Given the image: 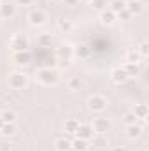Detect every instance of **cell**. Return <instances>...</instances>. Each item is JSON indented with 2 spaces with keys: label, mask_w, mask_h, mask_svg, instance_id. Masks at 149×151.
Here are the masks:
<instances>
[{
  "label": "cell",
  "mask_w": 149,
  "mask_h": 151,
  "mask_svg": "<svg viewBox=\"0 0 149 151\" xmlns=\"http://www.w3.org/2000/svg\"><path fill=\"white\" fill-rule=\"evenodd\" d=\"M60 76L54 69H40L37 70V81L42 86H54L58 83Z\"/></svg>",
  "instance_id": "obj_1"
},
{
  "label": "cell",
  "mask_w": 149,
  "mask_h": 151,
  "mask_svg": "<svg viewBox=\"0 0 149 151\" xmlns=\"http://www.w3.org/2000/svg\"><path fill=\"white\" fill-rule=\"evenodd\" d=\"M9 46H11V49L14 51V53H18V51H27L28 47H30V40L28 37L25 35V34H14L11 40H9Z\"/></svg>",
  "instance_id": "obj_2"
},
{
  "label": "cell",
  "mask_w": 149,
  "mask_h": 151,
  "mask_svg": "<svg viewBox=\"0 0 149 151\" xmlns=\"http://www.w3.org/2000/svg\"><path fill=\"white\" fill-rule=\"evenodd\" d=\"M91 128H93V134H107V132H111V128H112V121L109 119V118H95L91 123Z\"/></svg>",
  "instance_id": "obj_3"
},
{
  "label": "cell",
  "mask_w": 149,
  "mask_h": 151,
  "mask_svg": "<svg viewBox=\"0 0 149 151\" xmlns=\"http://www.w3.org/2000/svg\"><path fill=\"white\" fill-rule=\"evenodd\" d=\"M107 99L104 95H93L88 99V107L93 111V113H104L107 109Z\"/></svg>",
  "instance_id": "obj_4"
},
{
  "label": "cell",
  "mask_w": 149,
  "mask_h": 151,
  "mask_svg": "<svg viewBox=\"0 0 149 151\" xmlns=\"http://www.w3.org/2000/svg\"><path fill=\"white\" fill-rule=\"evenodd\" d=\"M7 83H9V86L12 90H23L28 84V77L23 74V72H12V74L9 76Z\"/></svg>",
  "instance_id": "obj_5"
},
{
  "label": "cell",
  "mask_w": 149,
  "mask_h": 151,
  "mask_svg": "<svg viewBox=\"0 0 149 151\" xmlns=\"http://www.w3.org/2000/svg\"><path fill=\"white\" fill-rule=\"evenodd\" d=\"M28 23H30L32 27H42V25L46 23V12L40 11V9L32 11V12L28 14Z\"/></svg>",
  "instance_id": "obj_6"
},
{
  "label": "cell",
  "mask_w": 149,
  "mask_h": 151,
  "mask_svg": "<svg viewBox=\"0 0 149 151\" xmlns=\"http://www.w3.org/2000/svg\"><path fill=\"white\" fill-rule=\"evenodd\" d=\"M126 11L130 12V16H140L144 12V4L139 0H130L126 2Z\"/></svg>",
  "instance_id": "obj_7"
},
{
  "label": "cell",
  "mask_w": 149,
  "mask_h": 151,
  "mask_svg": "<svg viewBox=\"0 0 149 151\" xmlns=\"http://www.w3.org/2000/svg\"><path fill=\"white\" fill-rule=\"evenodd\" d=\"M75 137L84 139V141L91 139V137H93V128H91V125H88V123H79V128H77V132H75Z\"/></svg>",
  "instance_id": "obj_8"
},
{
  "label": "cell",
  "mask_w": 149,
  "mask_h": 151,
  "mask_svg": "<svg viewBox=\"0 0 149 151\" xmlns=\"http://www.w3.org/2000/svg\"><path fill=\"white\" fill-rule=\"evenodd\" d=\"M12 58H14V63H16V65H28L30 60H32V55H30V51L27 49V51H18V53H14Z\"/></svg>",
  "instance_id": "obj_9"
},
{
  "label": "cell",
  "mask_w": 149,
  "mask_h": 151,
  "mask_svg": "<svg viewBox=\"0 0 149 151\" xmlns=\"http://www.w3.org/2000/svg\"><path fill=\"white\" fill-rule=\"evenodd\" d=\"M111 79L116 83V84H123V83H126L130 77L126 76V72L123 70V67H117V69H114L111 72Z\"/></svg>",
  "instance_id": "obj_10"
},
{
  "label": "cell",
  "mask_w": 149,
  "mask_h": 151,
  "mask_svg": "<svg viewBox=\"0 0 149 151\" xmlns=\"http://www.w3.org/2000/svg\"><path fill=\"white\" fill-rule=\"evenodd\" d=\"M16 14V5L12 4H2L0 5V18L2 19H9Z\"/></svg>",
  "instance_id": "obj_11"
},
{
  "label": "cell",
  "mask_w": 149,
  "mask_h": 151,
  "mask_svg": "<svg viewBox=\"0 0 149 151\" xmlns=\"http://www.w3.org/2000/svg\"><path fill=\"white\" fill-rule=\"evenodd\" d=\"M56 55H58V58H63V60H70V56L74 55V47H70L69 44H62V46L56 49Z\"/></svg>",
  "instance_id": "obj_12"
},
{
  "label": "cell",
  "mask_w": 149,
  "mask_h": 151,
  "mask_svg": "<svg viewBox=\"0 0 149 151\" xmlns=\"http://www.w3.org/2000/svg\"><path fill=\"white\" fill-rule=\"evenodd\" d=\"M114 21H116V14L112 12L111 9H105V11H102V12H100V23H102V25L111 27Z\"/></svg>",
  "instance_id": "obj_13"
},
{
  "label": "cell",
  "mask_w": 149,
  "mask_h": 151,
  "mask_svg": "<svg viewBox=\"0 0 149 151\" xmlns=\"http://www.w3.org/2000/svg\"><path fill=\"white\" fill-rule=\"evenodd\" d=\"M123 70L126 72L128 77H135V76L140 74V65H139V63H128V62H126V63L123 65Z\"/></svg>",
  "instance_id": "obj_14"
},
{
  "label": "cell",
  "mask_w": 149,
  "mask_h": 151,
  "mask_svg": "<svg viewBox=\"0 0 149 151\" xmlns=\"http://www.w3.org/2000/svg\"><path fill=\"white\" fill-rule=\"evenodd\" d=\"M132 113L137 116V119H146L148 114H149V109H148L146 104H137V106L132 109Z\"/></svg>",
  "instance_id": "obj_15"
},
{
  "label": "cell",
  "mask_w": 149,
  "mask_h": 151,
  "mask_svg": "<svg viewBox=\"0 0 149 151\" xmlns=\"http://www.w3.org/2000/svg\"><path fill=\"white\" fill-rule=\"evenodd\" d=\"M70 148H72L74 151H88V141L75 137L74 141L70 142Z\"/></svg>",
  "instance_id": "obj_16"
},
{
  "label": "cell",
  "mask_w": 149,
  "mask_h": 151,
  "mask_svg": "<svg viewBox=\"0 0 149 151\" xmlns=\"http://www.w3.org/2000/svg\"><path fill=\"white\" fill-rule=\"evenodd\" d=\"M77 128H79V119H75V118H69V119L65 121V132H69V134L75 135Z\"/></svg>",
  "instance_id": "obj_17"
},
{
  "label": "cell",
  "mask_w": 149,
  "mask_h": 151,
  "mask_svg": "<svg viewBox=\"0 0 149 151\" xmlns=\"http://www.w3.org/2000/svg\"><path fill=\"white\" fill-rule=\"evenodd\" d=\"M16 134V125L14 123H4V127L0 128V135L2 137H11Z\"/></svg>",
  "instance_id": "obj_18"
},
{
  "label": "cell",
  "mask_w": 149,
  "mask_h": 151,
  "mask_svg": "<svg viewBox=\"0 0 149 151\" xmlns=\"http://www.w3.org/2000/svg\"><path fill=\"white\" fill-rule=\"evenodd\" d=\"M140 134H142V128H140L137 123L126 127V135H128L130 139H137V137H140Z\"/></svg>",
  "instance_id": "obj_19"
},
{
  "label": "cell",
  "mask_w": 149,
  "mask_h": 151,
  "mask_svg": "<svg viewBox=\"0 0 149 151\" xmlns=\"http://www.w3.org/2000/svg\"><path fill=\"white\" fill-rule=\"evenodd\" d=\"M90 51H91V47L86 46V44H79V46L74 47V53L79 58H88V56H90Z\"/></svg>",
  "instance_id": "obj_20"
},
{
  "label": "cell",
  "mask_w": 149,
  "mask_h": 151,
  "mask_svg": "<svg viewBox=\"0 0 149 151\" xmlns=\"http://www.w3.org/2000/svg\"><path fill=\"white\" fill-rule=\"evenodd\" d=\"M58 28H60L63 34H70V32L74 30V23L69 21V19H60V21H58Z\"/></svg>",
  "instance_id": "obj_21"
},
{
  "label": "cell",
  "mask_w": 149,
  "mask_h": 151,
  "mask_svg": "<svg viewBox=\"0 0 149 151\" xmlns=\"http://www.w3.org/2000/svg\"><path fill=\"white\" fill-rule=\"evenodd\" d=\"M39 46L40 47H47V46H51V42H53V35L51 34H40L37 39Z\"/></svg>",
  "instance_id": "obj_22"
},
{
  "label": "cell",
  "mask_w": 149,
  "mask_h": 151,
  "mask_svg": "<svg viewBox=\"0 0 149 151\" xmlns=\"http://www.w3.org/2000/svg\"><path fill=\"white\" fill-rule=\"evenodd\" d=\"M140 55H139V51L137 49H130L128 51V55H126V62L128 63H140Z\"/></svg>",
  "instance_id": "obj_23"
},
{
  "label": "cell",
  "mask_w": 149,
  "mask_h": 151,
  "mask_svg": "<svg viewBox=\"0 0 149 151\" xmlns=\"http://www.w3.org/2000/svg\"><path fill=\"white\" fill-rule=\"evenodd\" d=\"M70 142L72 141H67V139H56V142H54V146H56V150L58 151H69L70 150Z\"/></svg>",
  "instance_id": "obj_24"
},
{
  "label": "cell",
  "mask_w": 149,
  "mask_h": 151,
  "mask_svg": "<svg viewBox=\"0 0 149 151\" xmlns=\"http://www.w3.org/2000/svg\"><path fill=\"white\" fill-rule=\"evenodd\" d=\"M125 7H126V2H125V0H114V2L111 4V11L114 12V14H117V12L123 11Z\"/></svg>",
  "instance_id": "obj_25"
},
{
  "label": "cell",
  "mask_w": 149,
  "mask_h": 151,
  "mask_svg": "<svg viewBox=\"0 0 149 151\" xmlns=\"http://www.w3.org/2000/svg\"><path fill=\"white\" fill-rule=\"evenodd\" d=\"M0 118L4 119V123H16V114L12 111H4L0 114Z\"/></svg>",
  "instance_id": "obj_26"
},
{
  "label": "cell",
  "mask_w": 149,
  "mask_h": 151,
  "mask_svg": "<svg viewBox=\"0 0 149 151\" xmlns=\"http://www.w3.org/2000/svg\"><path fill=\"white\" fill-rule=\"evenodd\" d=\"M93 144H95V146H105V144H107L105 135H104V134H95V137H93Z\"/></svg>",
  "instance_id": "obj_27"
},
{
  "label": "cell",
  "mask_w": 149,
  "mask_h": 151,
  "mask_svg": "<svg viewBox=\"0 0 149 151\" xmlns=\"http://www.w3.org/2000/svg\"><path fill=\"white\" fill-rule=\"evenodd\" d=\"M91 4H93V9H97V11H100V12L107 9V0H93Z\"/></svg>",
  "instance_id": "obj_28"
},
{
  "label": "cell",
  "mask_w": 149,
  "mask_h": 151,
  "mask_svg": "<svg viewBox=\"0 0 149 151\" xmlns=\"http://www.w3.org/2000/svg\"><path fill=\"white\" fill-rule=\"evenodd\" d=\"M81 86H82V81H81L79 77H72V79L69 81V90H74L75 91V90H79Z\"/></svg>",
  "instance_id": "obj_29"
},
{
  "label": "cell",
  "mask_w": 149,
  "mask_h": 151,
  "mask_svg": "<svg viewBox=\"0 0 149 151\" xmlns=\"http://www.w3.org/2000/svg\"><path fill=\"white\" fill-rule=\"evenodd\" d=\"M125 123H126V127H128V125H135V123H137V116L132 113V111L126 113L125 114Z\"/></svg>",
  "instance_id": "obj_30"
},
{
  "label": "cell",
  "mask_w": 149,
  "mask_h": 151,
  "mask_svg": "<svg viewBox=\"0 0 149 151\" xmlns=\"http://www.w3.org/2000/svg\"><path fill=\"white\" fill-rule=\"evenodd\" d=\"M137 51H139V55H140L142 58H146V56H148V53H149V46H148V42H142V44H140V47H139Z\"/></svg>",
  "instance_id": "obj_31"
},
{
  "label": "cell",
  "mask_w": 149,
  "mask_h": 151,
  "mask_svg": "<svg viewBox=\"0 0 149 151\" xmlns=\"http://www.w3.org/2000/svg\"><path fill=\"white\" fill-rule=\"evenodd\" d=\"M116 16H117V18H119V19H121V18H123V19H128V18H132V16H130V12H128V11H126V7H125V9H123V11H119V12H117V14H116Z\"/></svg>",
  "instance_id": "obj_32"
},
{
  "label": "cell",
  "mask_w": 149,
  "mask_h": 151,
  "mask_svg": "<svg viewBox=\"0 0 149 151\" xmlns=\"http://www.w3.org/2000/svg\"><path fill=\"white\" fill-rule=\"evenodd\" d=\"M70 65V60H63V58H58V67L60 69H67Z\"/></svg>",
  "instance_id": "obj_33"
},
{
  "label": "cell",
  "mask_w": 149,
  "mask_h": 151,
  "mask_svg": "<svg viewBox=\"0 0 149 151\" xmlns=\"http://www.w3.org/2000/svg\"><path fill=\"white\" fill-rule=\"evenodd\" d=\"M34 2H35V0H16L18 5H25V7H27V5H32Z\"/></svg>",
  "instance_id": "obj_34"
},
{
  "label": "cell",
  "mask_w": 149,
  "mask_h": 151,
  "mask_svg": "<svg viewBox=\"0 0 149 151\" xmlns=\"http://www.w3.org/2000/svg\"><path fill=\"white\" fill-rule=\"evenodd\" d=\"M11 150V144H7V142H0V151H9Z\"/></svg>",
  "instance_id": "obj_35"
},
{
  "label": "cell",
  "mask_w": 149,
  "mask_h": 151,
  "mask_svg": "<svg viewBox=\"0 0 149 151\" xmlns=\"http://www.w3.org/2000/svg\"><path fill=\"white\" fill-rule=\"evenodd\" d=\"M63 2H65V5H70V7L79 4V0H63Z\"/></svg>",
  "instance_id": "obj_36"
},
{
  "label": "cell",
  "mask_w": 149,
  "mask_h": 151,
  "mask_svg": "<svg viewBox=\"0 0 149 151\" xmlns=\"http://www.w3.org/2000/svg\"><path fill=\"white\" fill-rule=\"evenodd\" d=\"M111 151H126V150H125V148H112Z\"/></svg>",
  "instance_id": "obj_37"
},
{
  "label": "cell",
  "mask_w": 149,
  "mask_h": 151,
  "mask_svg": "<svg viewBox=\"0 0 149 151\" xmlns=\"http://www.w3.org/2000/svg\"><path fill=\"white\" fill-rule=\"evenodd\" d=\"M79 2H82V4H91L93 0H79Z\"/></svg>",
  "instance_id": "obj_38"
},
{
  "label": "cell",
  "mask_w": 149,
  "mask_h": 151,
  "mask_svg": "<svg viewBox=\"0 0 149 151\" xmlns=\"http://www.w3.org/2000/svg\"><path fill=\"white\" fill-rule=\"evenodd\" d=\"M2 127H4V119L0 118V128H2Z\"/></svg>",
  "instance_id": "obj_39"
},
{
  "label": "cell",
  "mask_w": 149,
  "mask_h": 151,
  "mask_svg": "<svg viewBox=\"0 0 149 151\" xmlns=\"http://www.w3.org/2000/svg\"><path fill=\"white\" fill-rule=\"evenodd\" d=\"M139 151H149L148 148H142V150H139Z\"/></svg>",
  "instance_id": "obj_40"
},
{
  "label": "cell",
  "mask_w": 149,
  "mask_h": 151,
  "mask_svg": "<svg viewBox=\"0 0 149 151\" xmlns=\"http://www.w3.org/2000/svg\"><path fill=\"white\" fill-rule=\"evenodd\" d=\"M51 2H62V0H51Z\"/></svg>",
  "instance_id": "obj_41"
},
{
  "label": "cell",
  "mask_w": 149,
  "mask_h": 151,
  "mask_svg": "<svg viewBox=\"0 0 149 151\" xmlns=\"http://www.w3.org/2000/svg\"><path fill=\"white\" fill-rule=\"evenodd\" d=\"M0 25H2V18H0Z\"/></svg>",
  "instance_id": "obj_42"
}]
</instances>
